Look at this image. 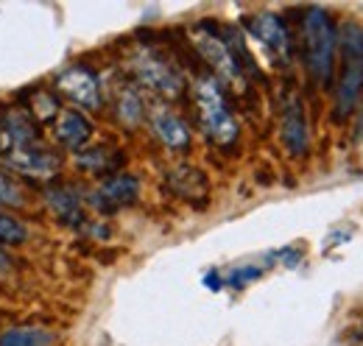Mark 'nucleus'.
<instances>
[{"label":"nucleus","mask_w":363,"mask_h":346,"mask_svg":"<svg viewBox=\"0 0 363 346\" xmlns=\"http://www.w3.org/2000/svg\"><path fill=\"white\" fill-rule=\"evenodd\" d=\"M299 50H302L308 79L324 92L333 89L335 62H338V23L327 9L311 6L302 11Z\"/></svg>","instance_id":"obj_1"},{"label":"nucleus","mask_w":363,"mask_h":346,"mask_svg":"<svg viewBox=\"0 0 363 346\" xmlns=\"http://www.w3.org/2000/svg\"><path fill=\"white\" fill-rule=\"evenodd\" d=\"M333 118L335 123L350 121L363 98V23L347 17L338 23V62L333 86Z\"/></svg>","instance_id":"obj_2"},{"label":"nucleus","mask_w":363,"mask_h":346,"mask_svg":"<svg viewBox=\"0 0 363 346\" xmlns=\"http://www.w3.org/2000/svg\"><path fill=\"white\" fill-rule=\"evenodd\" d=\"M190 95H193L196 121L204 131V137L218 148H232L240 137V126L229 106L224 84L213 73H199L190 84Z\"/></svg>","instance_id":"obj_3"},{"label":"nucleus","mask_w":363,"mask_h":346,"mask_svg":"<svg viewBox=\"0 0 363 346\" xmlns=\"http://www.w3.org/2000/svg\"><path fill=\"white\" fill-rule=\"evenodd\" d=\"M129 73L135 76L137 86L151 89L165 101H179L187 92V82L179 65L154 45H135L129 50Z\"/></svg>","instance_id":"obj_4"},{"label":"nucleus","mask_w":363,"mask_h":346,"mask_svg":"<svg viewBox=\"0 0 363 346\" xmlns=\"http://www.w3.org/2000/svg\"><path fill=\"white\" fill-rule=\"evenodd\" d=\"M193 48H196V53L201 56V62L210 67V73H213L221 84L232 86V89H238V92H246L249 79H246L240 62L235 59V53L229 50V45L224 43L221 31H216V28H210V26H199V28L193 31Z\"/></svg>","instance_id":"obj_5"},{"label":"nucleus","mask_w":363,"mask_h":346,"mask_svg":"<svg viewBox=\"0 0 363 346\" xmlns=\"http://www.w3.org/2000/svg\"><path fill=\"white\" fill-rule=\"evenodd\" d=\"M279 140L294 160H305L311 151V123L296 89L279 95Z\"/></svg>","instance_id":"obj_6"},{"label":"nucleus","mask_w":363,"mask_h":346,"mask_svg":"<svg viewBox=\"0 0 363 346\" xmlns=\"http://www.w3.org/2000/svg\"><path fill=\"white\" fill-rule=\"evenodd\" d=\"M243 26H246V31L257 43L269 50V56H272L274 62H279L282 67L291 70V65H294V48L296 45H294L288 23L279 14H274V11H257V14H249L243 20Z\"/></svg>","instance_id":"obj_7"},{"label":"nucleus","mask_w":363,"mask_h":346,"mask_svg":"<svg viewBox=\"0 0 363 346\" xmlns=\"http://www.w3.org/2000/svg\"><path fill=\"white\" fill-rule=\"evenodd\" d=\"M56 89L65 95L70 104L87 109V112H101L104 106V86L98 73L87 65H67L56 73Z\"/></svg>","instance_id":"obj_8"},{"label":"nucleus","mask_w":363,"mask_h":346,"mask_svg":"<svg viewBox=\"0 0 363 346\" xmlns=\"http://www.w3.org/2000/svg\"><path fill=\"white\" fill-rule=\"evenodd\" d=\"M137 199H140V179L132 173H112L87 196V204L101 213H118L123 207H132Z\"/></svg>","instance_id":"obj_9"},{"label":"nucleus","mask_w":363,"mask_h":346,"mask_svg":"<svg viewBox=\"0 0 363 346\" xmlns=\"http://www.w3.org/2000/svg\"><path fill=\"white\" fill-rule=\"evenodd\" d=\"M145 121H148V129L151 134L168 148V151H187L190 148V126L184 123L179 112H174L168 104H148V112H145Z\"/></svg>","instance_id":"obj_10"},{"label":"nucleus","mask_w":363,"mask_h":346,"mask_svg":"<svg viewBox=\"0 0 363 346\" xmlns=\"http://www.w3.org/2000/svg\"><path fill=\"white\" fill-rule=\"evenodd\" d=\"M43 199H45L48 210L59 218L65 226H82V223H87L84 221V196H82V190L76 184L53 182V184L45 187Z\"/></svg>","instance_id":"obj_11"},{"label":"nucleus","mask_w":363,"mask_h":346,"mask_svg":"<svg viewBox=\"0 0 363 346\" xmlns=\"http://www.w3.org/2000/svg\"><path fill=\"white\" fill-rule=\"evenodd\" d=\"M148 104L143 98V89L129 82V79H118L112 86V115L123 129H137L145 121Z\"/></svg>","instance_id":"obj_12"},{"label":"nucleus","mask_w":363,"mask_h":346,"mask_svg":"<svg viewBox=\"0 0 363 346\" xmlns=\"http://www.w3.org/2000/svg\"><path fill=\"white\" fill-rule=\"evenodd\" d=\"M90 140H92V123L84 112H79V109L59 112L56 126H53V143H59L62 148L79 154V151L87 148Z\"/></svg>","instance_id":"obj_13"},{"label":"nucleus","mask_w":363,"mask_h":346,"mask_svg":"<svg viewBox=\"0 0 363 346\" xmlns=\"http://www.w3.org/2000/svg\"><path fill=\"white\" fill-rule=\"evenodd\" d=\"M76 165L84 173L106 179L123 165V154L115 151L112 145H92V148H84V151L76 154Z\"/></svg>","instance_id":"obj_14"},{"label":"nucleus","mask_w":363,"mask_h":346,"mask_svg":"<svg viewBox=\"0 0 363 346\" xmlns=\"http://www.w3.org/2000/svg\"><path fill=\"white\" fill-rule=\"evenodd\" d=\"M168 187L184 201H204L207 190H210L207 176L199 168H190V165H179L168 173Z\"/></svg>","instance_id":"obj_15"},{"label":"nucleus","mask_w":363,"mask_h":346,"mask_svg":"<svg viewBox=\"0 0 363 346\" xmlns=\"http://www.w3.org/2000/svg\"><path fill=\"white\" fill-rule=\"evenodd\" d=\"M56 344H59L56 333H50L45 327L23 324V327H11V330H3L0 333V346H56Z\"/></svg>","instance_id":"obj_16"},{"label":"nucleus","mask_w":363,"mask_h":346,"mask_svg":"<svg viewBox=\"0 0 363 346\" xmlns=\"http://www.w3.org/2000/svg\"><path fill=\"white\" fill-rule=\"evenodd\" d=\"M31 118L37 121V123H50V121H56L59 118V98H56V92H50V89H34V104H31Z\"/></svg>","instance_id":"obj_17"},{"label":"nucleus","mask_w":363,"mask_h":346,"mask_svg":"<svg viewBox=\"0 0 363 346\" xmlns=\"http://www.w3.org/2000/svg\"><path fill=\"white\" fill-rule=\"evenodd\" d=\"M26 240H28L26 223L0 210V243H6V246H20V243H26Z\"/></svg>","instance_id":"obj_18"},{"label":"nucleus","mask_w":363,"mask_h":346,"mask_svg":"<svg viewBox=\"0 0 363 346\" xmlns=\"http://www.w3.org/2000/svg\"><path fill=\"white\" fill-rule=\"evenodd\" d=\"M0 207H26V190L6 171H0Z\"/></svg>","instance_id":"obj_19"},{"label":"nucleus","mask_w":363,"mask_h":346,"mask_svg":"<svg viewBox=\"0 0 363 346\" xmlns=\"http://www.w3.org/2000/svg\"><path fill=\"white\" fill-rule=\"evenodd\" d=\"M263 274V268H257V265H240V268H235L232 274H229L227 279H224V285L229 288H235V291H240L246 282H252V279H257Z\"/></svg>","instance_id":"obj_20"},{"label":"nucleus","mask_w":363,"mask_h":346,"mask_svg":"<svg viewBox=\"0 0 363 346\" xmlns=\"http://www.w3.org/2000/svg\"><path fill=\"white\" fill-rule=\"evenodd\" d=\"M272 260H282L288 268H294V265L302 260V252H299V249H282V252H274Z\"/></svg>","instance_id":"obj_21"},{"label":"nucleus","mask_w":363,"mask_h":346,"mask_svg":"<svg viewBox=\"0 0 363 346\" xmlns=\"http://www.w3.org/2000/svg\"><path fill=\"white\" fill-rule=\"evenodd\" d=\"M204 285H207L210 291H221V288H224V277H221L218 271H207V274H204Z\"/></svg>","instance_id":"obj_22"},{"label":"nucleus","mask_w":363,"mask_h":346,"mask_svg":"<svg viewBox=\"0 0 363 346\" xmlns=\"http://www.w3.org/2000/svg\"><path fill=\"white\" fill-rule=\"evenodd\" d=\"M11 268H14V260H11L6 252H3V249H0V277H3V274H9Z\"/></svg>","instance_id":"obj_23"}]
</instances>
